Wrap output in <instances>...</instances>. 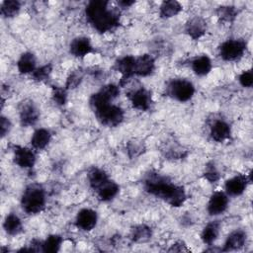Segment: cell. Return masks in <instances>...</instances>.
Wrapping results in <instances>:
<instances>
[{
	"label": "cell",
	"instance_id": "obj_38",
	"mask_svg": "<svg viewBox=\"0 0 253 253\" xmlns=\"http://www.w3.org/2000/svg\"><path fill=\"white\" fill-rule=\"evenodd\" d=\"M169 251L171 252H183V251H188V248L186 247V245L182 242H176L175 244L172 245V247L169 249Z\"/></svg>",
	"mask_w": 253,
	"mask_h": 253
},
{
	"label": "cell",
	"instance_id": "obj_1",
	"mask_svg": "<svg viewBox=\"0 0 253 253\" xmlns=\"http://www.w3.org/2000/svg\"><path fill=\"white\" fill-rule=\"evenodd\" d=\"M145 190L173 207H180L186 200L183 188L172 184L166 178L160 176L149 177L145 182Z\"/></svg>",
	"mask_w": 253,
	"mask_h": 253
},
{
	"label": "cell",
	"instance_id": "obj_30",
	"mask_svg": "<svg viewBox=\"0 0 253 253\" xmlns=\"http://www.w3.org/2000/svg\"><path fill=\"white\" fill-rule=\"evenodd\" d=\"M51 72V66L50 65H44L38 69H36L33 72V77L38 81H42L46 79Z\"/></svg>",
	"mask_w": 253,
	"mask_h": 253
},
{
	"label": "cell",
	"instance_id": "obj_10",
	"mask_svg": "<svg viewBox=\"0 0 253 253\" xmlns=\"http://www.w3.org/2000/svg\"><path fill=\"white\" fill-rule=\"evenodd\" d=\"M97 222V213L89 209L81 210L76 216V225L82 230H91Z\"/></svg>",
	"mask_w": 253,
	"mask_h": 253
},
{
	"label": "cell",
	"instance_id": "obj_27",
	"mask_svg": "<svg viewBox=\"0 0 253 253\" xmlns=\"http://www.w3.org/2000/svg\"><path fill=\"white\" fill-rule=\"evenodd\" d=\"M62 238L59 235H49L42 243V251L44 252H57L59 250Z\"/></svg>",
	"mask_w": 253,
	"mask_h": 253
},
{
	"label": "cell",
	"instance_id": "obj_16",
	"mask_svg": "<svg viewBox=\"0 0 253 253\" xmlns=\"http://www.w3.org/2000/svg\"><path fill=\"white\" fill-rule=\"evenodd\" d=\"M246 240V234L241 230H235L231 232L224 243L223 251H231L241 248Z\"/></svg>",
	"mask_w": 253,
	"mask_h": 253
},
{
	"label": "cell",
	"instance_id": "obj_26",
	"mask_svg": "<svg viewBox=\"0 0 253 253\" xmlns=\"http://www.w3.org/2000/svg\"><path fill=\"white\" fill-rule=\"evenodd\" d=\"M182 10V6L177 1H164L160 5V15L170 18L177 15Z\"/></svg>",
	"mask_w": 253,
	"mask_h": 253
},
{
	"label": "cell",
	"instance_id": "obj_18",
	"mask_svg": "<svg viewBox=\"0 0 253 253\" xmlns=\"http://www.w3.org/2000/svg\"><path fill=\"white\" fill-rule=\"evenodd\" d=\"M18 70L21 73L27 74L34 72L36 70V58L35 55L31 52H25L21 55L17 63Z\"/></svg>",
	"mask_w": 253,
	"mask_h": 253
},
{
	"label": "cell",
	"instance_id": "obj_29",
	"mask_svg": "<svg viewBox=\"0 0 253 253\" xmlns=\"http://www.w3.org/2000/svg\"><path fill=\"white\" fill-rule=\"evenodd\" d=\"M20 10V3L15 0L4 1L1 5V14L4 17H13Z\"/></svg>",
	"mask_w": 253,
	"mask_h": 253
},
{
	"label": "cell",
	"instance_id": "obj_8",
	"mask_svg": "<svg viewBox=\"0 0 253 253\" xmlns=\"http://www.w3.org/2000/svg\"><path fill=\"white\" fill-rule=\"evenodd\" d=\"M228 205L227 196L222 192H215L211 195L209 204L208 211L211 215H217L222 213Z\"/></svg>",
	"mask_w": 253,
	"mask_h": 253
},
{
	"label": "cell",
	"instance_id": "obj_14",
	"mask_svg": "<svg viewBox=\"0 0 253 253\" xmlns=\"http://www.w3.org/2000/svg\"><path fill=\"white\" fill-rule=\"evenodd\" d=\"M247 186V178L245 176H235L225 183L226 193L231 196L241 195Z\"/></svg>",
	"mask_w": 253,
	"mask_h": 253
},
{
	"label": "cell",
	"instance_id": "obj_36",
	"mask_svg": "<svg viewBox=\"0 0 253 253\" xmlns=\"http://www.w3.org/2000/svg\"><path fill=\"white\" fill-rule=\"evenodd\" d=\"M0 129H1V135L4 136L10 129V122L8 119H6L5 117L1 118V125H0Z\"/></svg>",
	"mask_w": 253,
	"mask_h": 253
},
{
	"label": "cell",
	"instance_id": "obj_17",
	"mask_svg": "<svg viewBox=\"0 0 253 253\" xmlns=\"http://www.w3.org/2000/svg\"><path fill=\"white\" fill-rule=\"evenodd\" d=\"M211 135L215 141H223L230 135V127L223 121H216L211 129Z\"/></svg>",
	"mask_w": 253,
	"mask_h": 253
},
{
	"label": "cell",
	"instance_id": "obj_39",
	"mask_svg": "<svg viewBox=\"0 0 253 253\" xmlns=\"http://www.w3.org/2000/svg\"><path fill=\"white\" fill-rule=\"evenodd\" d=\"M133 3H134L133 1H120V2H119V5H121L122 7L126 8V7L131 6Z\"/></svg>",
	"mask_w": 253,
	"mask_h": 253
},
{
	"label": "cell",
	"instance_id": "obj_7",
	"mask_svg": "<svg viewBox=\"0 0 253 253\" xmlns=\"http://www.w3.org/2000/svg\"><path fill=\"white\" fill-rule=\"evenodd\" d=\"M127 97L131 105L140 111H146L149 109L151 104V96L147 90L144 88H137L130 91L127 94Z\"/></svg>",
	"mask_w": 253,
	"mask_h": 253
},
{
	"label": "cell",
	"instance_id": "obj_35",
	"mask_svg": "<svg viewBox=\"0 0 253 253\" xmlns=\"http://www.w3.org/2000/svg\"><path fill=\"white\" fill-rule=\"evenodd\" d=\"M141 151H142V145L139 142H136V141H134V143L131 142L130 145L128 146V152L130 156H136Z\"/></svg>",
	"mask_w": 253,
	"mask_h": 253
},
{
	"label": "cell",
	"instance_id": "obj_20",
	"mask_svg": "<svg viewBox=\"0 0 253 253\" xmlns=\"http://www.w3.org/2000/svg\"><path fill=\"white\" fill-rule=\"evenodd\" d=\"M118 192H119V186L115 182L110 180L97 190L99 199L104 202L112 200L118 194Z\"/></svg>",
	"mask_w": 253,
	"mask_h": 253
},
{
	"label": "cell",
	"instance_id": "obj_15",
	"mask_svg": "<svg viewBox=\"0 0 253 253\" xmlns=\"http://www.w3.org/2000/svg\"><path fill=\"white\" fill-rule=\"evenodd\" d=\"M92 50V45L87 38H76L70 43V52L77 57H82Z\"/></svg>",
	"mask_w": 253,
	"mask_h": 253
},
{
	"label": "cell",
	"instance_id": "obj_2",
	"mask_svg": "<svg viewBox=\"0 0 253 253\" xmlns=\"http://www.w3.org/2000/svg\"><path fill=\"white\" fill-rule=\"evenodd\" d=\"M86 15L88 21L101 33L113 29L119 23V14L110 10L109 2L103 0L89 2L86 7Z\"/></svg>",
	"mask_w": 253,
	"mask_h": 253
},
{
	"label": "cell",
	"instance_id": "obj_23",
	"mask_svg": "<svg viewBox=\"0 0 253 253\" xmlns=\"http://www.w3.org/2000/svg\"><path fill=\"white\" fill-rule=\"evenodd\" d=\"M219 231V223L217 221H211L206 225L203 229L201 238L204 243L211 244L217 237Z\"/></svg>",
	"mask_w": 253,
	"mask_h": 253
},
{
	"label": "cell",
	"instance_id": "obj_19",
	"mask_svg": "<svg viewBox=\"0 0 253 253\" xmlns=\"http://www.w3.org/2000/svg\"><path fill=\"white\" fill-rule=\"evenodd\" d=\"M186 32L191 38L197 40L205 34L206 23L201 18H194L187 24Z\"/></svg>",
	"mask_w": 253,
	"mask_h": 253
},
{
	"label": "cell",
	"instance_id": "obj_32",
	"mask_svg": "<svg viewBox=\"0 0 253 253\" xmlns=\"http://www.w3.org/2000/svg\"><path fill=\"white\" fill-rule=\"evenodd\" d=\"M234 9L233 7H220L218 10V15L221 19L229 21L234 17Z\"/></svg>",
	"mask_w": 253,
	"mask_h": 253
},
{
	"label": "cell",
	"instance_id": "obj_24",
	"mask_svg": "<svg viewBox=\"0 0 253 253\" xmlns=\"http://www.w3.org/2000/svg\"><path fill=\"white\" fill-rule=\"evenodd\" d=\"M88 179H89V183L90 186L94 189V190H98L100 187H102L106 182L109 181V178L107 176V174L101 170V169H97L94 168L92 169L89 174H88Z\"/></svg>",
	"mask_w": 253,
	"mask_h": 253
},
{
	"label": "cell",
	"instance_id": "obj_6",
	"mask_svg": "<svg viewBox=\"0 0 253 253\" xmlns=\"http://www.w3.org/2000/svg\"><path fill=\"white\" fill-rule=\"evenodd\" d=\"M246 44L239 40H231L224 42L220 46V56L226 61L238 59L244 53Z\"/></svg>",
	"mask_w": 253,
	"mask_h": 253
},
{
	"label": "cell",
	"instance_id": "obj_31",
	"mask_svg": "<svg viewBox=\"0 0 253 253\" xmlns=\"http://www.w3.org/2000/svg\"><path fill=\"white\" fill-rule=\"evenodd\" d=\"M239 82L244 87H250L253 84V74L250 70L244 71L239 76Z\"/></svg>",
	"mask_w": 253,
	"mask_h": 253
},
{
	"label": "cell",
	"instance_id": "obj_4",
	"mask_svg": "<svg viewBox=\"0 0 253 253\" xmlns=\"http://www.w3.org/2000/svg\"><path fill=\"white\" fill-rule=\"evenodd\" d=\"M22 208L27 213H38L42 211L45 204L43 190L37 185L28 187L22 197Z\"/></svg>",
	"mask_w": 253,
	"mask_h": 253
},
{
	"label": "cell",
	"instance_id": "obj_11",
	"mask_svg": "<svg viewBox=\"0 0 253 253\" xmlns=\"http://www.w3.org/2000/svg\"><path fill=\"white\" fill-rule=\"evenodd\" d=\"M154 69V60L149 54H143L135 58L134 74L139 76H147L152 73Z\"/></svg>",
	"mask_w": 253,
	"mask_h": 253
},
{
	"label": "cell",
	"instance_id": "obj_5",
	"mask_svg": "<svg viewBox=\"0 0 253 253\" xmlns=\"http://www.w3.org/2000/svg\"><path fill=\"white\" fill-rule=\"evenodd\" d=\"M169 94L180 102L189 101L195 92V88L190 81L185 79L173 80L168 86Z\"/></svg>",
	"mask_w": 253,
	"mask_h": 253
},
{
	"label": "cell",
	"instance_id": "obj_37",
	"mask_svg": "<svg viewBox=\"0 0 253 253\" xmlns=\"http://www.w3.org/2000/svg\"><path fill=\"white\" fill-rule=\"evenodd\" d=\"M205 178L210 182H215L218 180L219 175L214 169H211L205 173Z\"/></svg>",
	"mask_w": 253,
	"mask_h": 253
},
{
	"label": "cell",
	"instance_id": "obj_22",
	"mask_svg": "<svg viewBox=\"0 0 253 253\" xmlns=\"http://www.w3.org/2000/svg\"><path fill=\"white\" fill-rule=\"evenodd\" d=\"M192 68H193L194 72L199 76L207 75L211 71V59L206 55L199 56L193 61Z\"/></svg>",
	"mask_w": 253,
	"mask_h": 253
},
{
	"label": "cell",
	"instance_id": "obj_3",
	"mask_svg": "<svg viewBox=\"0 0 253 253\" xmlns=\"http://www.w3.org/2000/svg\"><path fill=\"white\" fill-rule=\"evenodd\" d=\"M90 105L98 121L105 126H116L121 124L124 119L123 110L109 102H93L90 103Z\"/></svg>",
	"mask_w": 253,
	"mask_h": 253
},
{
	"label": "cell",
	"instance_id": "obj_12",
	"mask_svg": "<svg viewBox=\"0 0 253 253\" xmlns=\"http://www.w3.org/2000/svg\"><path fill=\"white\" fill-rule=\"evenodd\" d=\"M134 64L135 58L132 56H125L117 61L116 68L123 75L121 82L129 79L132 75H134Z\"/></svg>",
	"mask_w": 253,
	"mask_h": 253
},
{
	"label": "cell",
	"instance_id": "obj_34",
	"mask_svg": "<svg viewBox=\"0 0 253 253\" xmlns=\"http://www.w3.org/2000/svg\"><path fill=\"white\" fill-rule=\"evenodd\" d=\"M80 81H81V76L78 75L77 73H73L68 77L66 86H67V88H74L80 83Z\"/></svg>",
	"mask_w": 253,
	"mask_h": 253
},
{
	"label": "cell",
	"instance_id": "obj_25",
	"mask_svg": "<svg viewBox=\"0 0 253 253\" xmlns=\"http://www.w3.org/2000/svg\"><path fill=\"white\" fill-rule=\"evenodd\" d=\"M3 226L6 232L11 235L18 234L22 230L21 219L15 213H10L6 216Z\"/></svg>",
	"mask_w": 253,
	"mask_h": 253
},
{
	"label": "cell",
	"instance_id": "obj_13",
	"mask_svg": "<svg viewBox=\"0 0 253 253\" xmlns=\"http://www.w3.org/2000/svg\"><path fill=\"white\" fill-rule=\"evenodd\" d=\"M39 119V112L32 103H24L20 110V120L23 126H32Z\"/></svg>",
	"mask_w": 253,
	"mask_h": 253
},
{
	"label": "cell",
	"instance_id": "obj_33",
	"mask_svg": "<svg viewBox=\"0 0 253 253\" xmlns=\"http://www.w3.org/2000/svg\"><path fill=\"white\" fill-rule=\"evenodd\" d=\"M52 97H53V100L59 105H63L66 102V94L63 89H60V88L53 89Z\"/></svg>",
	"mask_w": 253,
	"mask_h": 253
},
{
	"label": "cell",
	"instance_id": "obj_28",
	"mask_svg": "<svg viewBox=\"0 0 253 253\" xmlns=\"http://www.w3.org/2000/svg\"><path fill=\"white\" fill-rule=\"evenodd\" d=\"M132 239L136 242H143L150 238L151 230L146 225H138L135 226L131 231Z\"/></svg>",
	"mask_w": 253,
	"mask_h": 253
},
{
	"label": "cell",
	"instance_id": "obj_9",
	"mask_svg": "<svg viewBox=\"0 0 253 253\" xmlns=\"http://www.w3.org/2000/svg\"><path fill=\"white\" fill-rule=\"evenodd\" d=\"M14 160L22 168H31L36 161L35 153L26 147H16L14 150Z\"/></svg>",
	"mask_w": 253,
	"mask_h": 253
},
{
	"label": "cell",
	"instance_id": "obj_21",
	"mask_svg": "<svg viewBox=\"0 0 253 253\" xmlns=\"http://www.w3.org/2000/svg\"><path fill=\"white\" fill-rule=\"evenodd\" d=\"M50 140V133L45 128H39L37 129L31 139L32 145L37 149L44 148Z\"/></svg>",
	"mask_w": 253,
	"mask_h": 253
}]
</instances>
